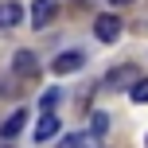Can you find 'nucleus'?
Returning a JSON list of instances; mask_svg holds the SVG:
<instances>
[{"instance_id":"9","label":"nucleus","mask_w":148,"mask_h":148,"mask_svg":"<svg viewBox=\"0 0 148 148\" xmlns=\"http://www.w3.org/2000/svg\"><path fill=\"white\" fill-rule=\"evenodd\" d=\"M129 97H133L136 105H148V78H136L133 86H129Z\"/></svg>"},{"instance_id":"4","label":"nucleus","mask_w":148,"mask_h":148,"mask_svg":"<svg viewBox=\"0 0 148 148\" xmlns=\"http://www.w3.org/2000/svg\"><path fill=\"white\" fill-rule=\"evenodd\" d=\"M55 16H59V4L55 0H35L31 4V27H47Z\"/></svg>"},{"instance_id":"5","label":"nucleus","mask_w":148,"mask_h":148,"mask_svg":"<svg viewBox=\"0 0 148 148\" xmlns=\"http://www.w3.org/2000/svg\"><path fill=\"white\" fill-rule=\"evenodd\" d=\"M12 70L20 74V78H39V59L31 51H16V59H12Z\"/></svg>"},{"instance_id":"11","label":"nucleus","mask_w":148,"mask_h":148,"mask_svg":"<svg viewBox=\"0 0 148 148\" xmlns=\"http://www.w3.org/2000/svg\"><path fill=\"white\" fill-rule=\"evenodd\" d=\"M90 129H94V136H105V133H109V113H94Z\"/></svg>"},{"instance_id":"7","label":"nucleus","mask_w":148,"mask_h":148,"mask_svg":"<svg viewBox=\"0 0 148 148\" xmlns=\"http://www.w3.org/2000/svg\"><path fill=\"white\" fill-rule=\"evenodd\" d=\"M23 20V8L16 0H0V27H16Z\"/></svg>"},{"instance_id":"6","label":"nucleus","mask_w":148,"mask_h":148,"mask_svg":"<svg viewBox=\"0 0 148 148\" xmlns=\"http://www.w3.org/2000/svg\"><path fill=\"white\" fill-rule=\"evenodd\" d=\"M23 125H27V109H16L12 117L0 125V136H4V140H16V136L23 133Z\"/></svg>"},{"instance_id":"14","label":"nucleus","mask_w":148,"mask_h":148,"mask_svg":"<svg viewBox=\"0 0 148 148\" xmlns=\"http://www.w3.org/2000/svg\"><path fill=\"white\" fill-rule=\"evenodd\" d=\"M144 148H148V140H144Z\"/></svg>"},{"instance_id":"10","label":"nucleus","mask_w":148,"mask_h":148,"mask_svg":"<svg viewBox=\"0 0 148 148\" xmlns=\"http://www.w3.org/2000/svg\"><path fill=\"white\" fill-rule=\"evenodd\" d=\"M62 148H94V140L82 133H70V136H62Z\"/></svg>"},{"instance_id":"3","label":"nucleus","mask_w":148,"mask_h":148,"mask_svg":"<svg viewBox=\"0 0 148 148\" xmlns=\"http://www.w3.org/2000/svg\"><path fill=\"white\" fill-rule=\"evenodd\" d=\"M82 66H86V51H62L59 59L51 62L55 74H74V70H82Z\"/></svg>"},{"instance_id":"13","label":"nucleus","mask_w":148,"mask_h":148,"mask_svg":"<svg viewBox=\"0 0 148 148\" xmlns=\"http://www.w3.org/2000/svg\"><path fill=\"white\" fill-rule=\"evenodd\" d=\"M125 4H133V0H109V8H125Z\"/></svg>"},{"instance_id":"8","label":"nucleus","mask_w":148,"mask_h":148,"mask_svg":"<svg viewBox=\"0 0 148 148\" xmlns=\"http://www.w3.org/2000/svg\"><path fill=\"white\" fill-rule=\"evenodd\" d=\"M55 133H59V117H55V113H47V117H39V125H35V140L43 144V140H51Z\"/></svg>"},{"instance_id":"1","label":"nucleus","mask_w":148,"mask_h":148,"mask_svg":"<svg viewBox=\"0 0 148 148\" xmlns=\"http://www.w3.org/2000/svg\"><path fill=\"white\" fill-rule=\"evenodd\" d=\"M121 31H125V23H121L113 12H105V16H97V20H94V35L101 39V43H117Z\"/></svg>"},{"instance_id":"12","label":"nucleus","mask_w":148,"mask_h":148,"mask_svg":"<svg viewBox=\"0 0 148 148\" xmlns=\"http://www.w3.org/2000/svg\"><path fill=\"white\" fill-rule=\"evenodd\" d=\"M55 101H59V90H47V94H43V109L51 113V105H55Z\"/></svg>"},{"instance_id":"2","label":"nucleus","mask_w":148,"mask_h":148,"mask_svg":"<svg viewBox=\"0 0 148 148\" xmlns=\"http://www.w3.org/2000/svg\"><path fill=\"white\" fill-rule=\"evenodd\" d=\"M136 78H140V70H136L133 62H125V66H113L109 74H105V90H129Z\"/></svg>"}]
</instances>
